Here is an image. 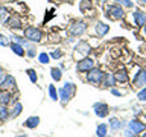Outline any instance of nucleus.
I'll use <instances>...</instances> for the list:
<instances>
[{
    "instance_id": "obj_12",
    "label": "nucleus",
    "mask_w": 146,
    "mask_h": 137,
    "mask_svg": "<svg viewBox=\"0 0 146 137\" xmlns=\"http://www.w3.org/2000/svg\"><path fill=\"white\" fill-rule=\"evenodd\" d=\"M93 110H94V114L98 117H107L108 114H110V107L107 104H104V102H98V104H94L93 105Z\"/></svg>"
},
{
    "instance_id": "obj_17",
    "label": "nucleus",
    "mask_w": 146,
    "mask_h": 137,
    "mask_svg": "<svg viewBox=\"0 0 146 137\" xmlns=\"http://www.w3.org/2000/svg\"><path fill=\"white\" fill-rule=\"evenodd\" d=\"M14 87H15V78L11 76V75H6L5 79L2 81V84H0V88L9 90V88H14Z\"/></svg>"
},
{
    "instance_id": "obj_26",
    "label": "nucleus",
    "mask_w": 146,
    "mask_h": 137,
    "mask_svg": "<svg viewBox=\"0 0 146 137\" xmlns=\"http://www.w3.org/2000/svg\"><path fill=\"white\" fill-rule=\"evenodd\" d=\"M8 17H9L8 9L3 8V6H0V23H2V25H5V21L8 20Z\"/></svg>"
},
{
    "instance_id": "obj_16",
    "label": "nucleus",
    "mask_w": 146,
    "mask_h": 137,
    "mask_svg": "<svg viewBox=\"0 0 146 137\" xmlns=\"http://www.w3.org/2000/svg\"><path fill=\"white\" fill-rule=\"evenodd\" d=\"M123 126H125V123H123V120H120L119 117H111L110 119V130H111L113 132L120 131Z\"/></svg>"
},
{
    "instance_id": "obj_20",
    "label": "nucleus",
    "mask_w": 146,
    "mask_h": 137,
    "mask_svg": "<svg viewBox=\"0 0 146 137\" xmlns=\"http://www.w3.org/2000/svg\"><path fill=\"white\" fill-rule=\"evenodd\" d=\"M116 84H117V82H116V79H114V73H105L102 85L104 87H111V88H113Z\"/></svg>"
},
{
    "instance_id": "obj_34",
    "label": "nucleus",
    "mask_w": 146,
    "mask_h": 137,
    "mask_svg": "<svg viewBox=\"0 0 146 137\" xmlns=\"http://www.w3.org/2000/svg\"><path fill=\"white\" fill-rule=\"evenodd\" d=\"M11 44V41H9V38L5 34H0V46H3V47H6V46Z\"/></svg>"
},
{
    "instance_id": "obj_4",
    "label": "nucleus",
    "mask_w": 146,
    "mask_h": 137,
    "mask_svg": "<svg viewBox=\"0 0 146 137\" xmlns=\"http://www.w3.org/2000/svg\"><path fill=\"white\" fill-rule=\"evenodd\" d=\"M107 17L111 18V20H122L125 18V11L120 5H107Z\"/></svg>"
},
{
    "instance_id": "obj_1",
    "label": "nucleus",
    "mask_w": 146,
    "mask_h": 137,
    "mask_svg": "<svg viewBox=\"0 0 146 137\" xmlns=\"http://www.w3.org/2000/svg\"><path fill=\"white\" fill-rule=\"evenodd\" d=\"M75 94H76V85L72 84V82H66V84L58 90V99L61 100L62 105H67L73 99Z\"/></svg>"
},
{
    "instance_id": "obj_21",
    "label": "nucleus",
    "mask_w": 146,
    "mask_h": 137,
    "mask_svg": "<svg viewBox=\"0 0 146 137\" xmlns=\"http://www.w3.org/2000/svg\"><path fill=\"white\" fill-rule=\"evenodd\" d=\"M96 136L98 137H107L108 136V125L107 123H99L96 128Z\"/></svg>"
},
{
    "instance_id": "obj_42",
    "label": "nucleus",
    "mask_w": 146,
    "mask_h": 137,
    "mask_svg": "<svg viewBox=\"0 0 146 137\" xmlns=\"http://www.w3.org/2000/svg\"><path fill=\"white\" fill-rule=\"evenodd\" d=\"M102 2H105V0H102Z\"/></svg>"
},
{
    "instance_id": "obj_33",
    "label": "nucleus",
    "mask_w": 146,
    "mask_h": 137,
    "mask_svg": "<svg viewBox=\"0 0 146 137\" xmlns=\"http://www.w3.org/2000/svg\"><path fill=\"white\" fill-rule=\"evenodd\" d=\"M49 55H50V58H53V59H59V58L62 57V50H61V49H55V50H52Z\"/></svg>"
},
{
    "instance_id": "obj_25",
    "label": "nucleus",
    "mask_w": 146,
    "mask_h": 137,
    "mask_svg": "<svg viewBox=\"0 0 146 137\" xmlns=\"http://www.w3.org/2000/svg\"><path fill=\"white\" fill-rule=\"evenodd\" d=\"M26 73H27V76H29L32 84H36V82H38V75H36V72L34 70V68H27Z\"/></svg>"
},
{
    "instance_id": "obj_31",
    "label": "nucleus",
    "mask_w": 146,
    "mask_h": 137,
    "mask_svg": "<svg viewBox=\"0 0 146 137\" xmlns=\"http://www.w3.org/2000/svg\"><path fill=\"white\" fill-rule=\"evenodd\" d=\"M117 5H120V6H123V8H132L134 6V3L131 2V0H114Z\"/></svg>"
},
{
    "instance_id": "obj_15",
    "label": "nucleus",
    "mask_w": 146,
    "mask_h": 137,
    "mask_svg": "<svg viewBox=\"0 0 146 137\" xmlns=\"http://www.w3.org/2000/svg\"><path fill=\"white\" fill-rule=\"evenodd\" d=\"M12 93L9 90H5V88H2L0 90V105H5V107H6V105H9L12 102Z\"/></svg>"
},
{
    "instance_id": "obj_3",
    "label": "nucleus",
    "mask_w": 146,
    "mask_h": 137,
    "mask_svg": "<svg viewBox=\"0 0 146 137\" xmlns=\"http://www.w3.org/2000/svg\"><path fill=\"white\" fill-rule=\"evenodd\" d=\"M25 38L31 43H40L43 40V32L36 26H27L25 29Z\"/></svg>"
},
{
    "instance_id": "obj_36",
    "label": "nucleus",
    "mask_w": 146,
    "mask_h": 137,
    "mask_svg": "<svg viewBox=\"0 0 146 137\" xmlns=\"http://www.w3.org/2000/svg\"><path fill=\"white\" fill-rule=\"evenodd\" d=\"M125 137H135V136H134V132H132L129 128H128V130L125 131Z\"/></svg>"
},
{
    "instance_id": "obj_43",
    "label": "nucleus",
    "mask_w": 146,
    "mask_h": 137,
    "mask_svg": "<svg viewBox=\"0 0 146 137\" xmlns=\"http://www.w3.org/2000/svg\"><path fill=\"white\" fill-rule=\"evenodd\" d=\"M145 114H146V111H145Z\"/></svg>"
},
{
    "instance_id": "obj_24",
    "label": "nucleus",
    "mask_w": 146,
    "mask_h": 137,
    "mask_svg": "<svg viewBox=\"0 0 146 137\" xmlns=\"http://www.w3.org/2000/svg\"><path fill=\"white\" fill-rule=\"evenodd\" d=\"M9 117H11V113H9V110L5 107V105H0V122L8 120Z\"/></svg>"
},
{
    "instance_id": "obj_11",
    "label": "nucleus",
    "mask_w": 146,
    "mask_h": 137,
    "mask_svg": "<svg viewBox=\"0 0 146 137\" xmlns=\"http://www.w3.org/2000/svg\"><path fill=\"white\" fill-rule=\"evenodd\" d=\"M5 26L9 27V29L17 31V29H21L23 27V21H21V18L17 17V15H9L8 20L5 21Z\"/></svg>"
},
{
    "instance_id": "obj_18",
    "label": "nucleus",
    "mask_w": 146,
    "mask_h": 137,
    "mask_svg": "<svg viewBox=\"0 0 146 137\" xmlns=\"http://www.w3.org/2000/svg\"><path fill=\"white\" fill-rule=\"evenodd\" d=\"M9 47H11V50H12V52L15 53V55H18V57H25V55H26V49L23 47L21 44L15 43V41L9 44Z\"/></svg>"
},
{
    "instance_id": "obj_30",
    "label": "nucleus",
    "mask_w": 146,
    "mask_h": 137,
    "mask_svg": "<svg viewBox=\"0 0 146 137\" xmlns=\"http://www.w3.org/2000/svg\"><path fill=\"white\" fill-rule=\"evenodd\" d=\"M26 55H27L29 58H35V57H36V49H35L34 43H32V44L29 46V47L26 49Z\"/></svg>"
},
{
    "instance_id": "obj_6",
    "label": "nucleus",
    "mask_w": 146,
    "mask_h": 137,
    "mask_svg": "<svg viewBox=\"0 0 146 137\" xmlns=\"http://www.w3.org/2000/svg\"><path fill=\"white\" fill-rule=\"evenodd\" d=\"M87 32V23L85 21H73L68 26V34L72 37H82Z\"/></svg>"
},
{
    "instance_id": "obj_37",
    "label": "nucleus",
    "mask_w": 146,
    "mask_h": 137,
    "mask_svg": "<svg viewBox=\"0 0 146 137\" xmlns=\"http://www.w3.org/2000/svg\"><path fill=\"white\" fill-rule=\"evenodd\" d=\"M5 76H6V75H5V72L2 70V68H0V84H2V81L5 79Z\"/></svg>"
},
{
    "instance_id": "obj_39",
    "label": "nucleus",
    "mask_w": 146,
    "mask_h": 137,
    "mask_svg": "<svg viewBox=\"0 0 146 137\" xmlns=\"http://www.w3.org/2000/svg\"><path fill=\"white\" fill-rule=\"evenodd\" d=\"M139 3H141V5H146V0H137Z\"/></svg>"
},
{
    "instance_id": "obj_27",
    "label": "nucleus",
    "mask_w": 146,
    "mask_h": 137,
    "mask_svg": "<svg viewBox=\"0 0 146 137\" xmlns=\"http://www.w3.org/2000/svg\"><path fill=\"white\" fill-rule=\"evenodd\" d=\"M38 61H40L41 64H49V63H50V55L46 53V52H41V53L38 55Z\"/></svg>"
},
{
    "instance_id": "obj_14",
    "label": "nucleus",
    "mask_w": 146,
    "mask_h": 137,
    "mask_svg": "<svg viewBox=\"0 0 146 137\" xmlns=\"http://www.w3.org/2000/svg\"><path fill=\"white\" fill-rule=\"evenodd\" d=\"M132 21H134L135 26L143 27V26L146 25V12L140 11V9L134 11V12H132Z\"/></svg>"
},
{
    "instance_id": "obj_7",
    "label": "nucleus",
    "mask_w": 146,
    "mask_h": 137,
    "mask_svg": "<svg viewBox=\"0 0 146 137\" xmlns=\"http://www.w3.org/2000/svg\"><path fill=\"white\" fill-rule=\"evenodd\" d=\"M94 67V59L90 58V57H85V58H81L78 59V64H76V70L81 72V73H85L91 70Z\"/></svg>"
},
{
    "instance_id": "obj_10",
    "label": "nucleus",
    "mask_w": 146,
    "mask_h": 137,
    "mask_svg": "<svg viewBox=\"0 0 146 137\" xmlns=\"http://www.w3.org/2000/svg\"><path fill=\"white\" fill-rule=\"evenodd\" d=\"M128 128L134 132V136L137 134H141L143 131H146V125H145V122H140L139 119H132V120L128 123Z\"/></svg>"
},
{
    "instance_id": "obj_8",
    "label": "nucleus",
    "mask_w": 146,
    "mask_h": 137,
    "mask_svg": "<svg viewBox=\"0 0 146 137\" xmlns=\"http://www.w3.org/2000/svg\"><path fill=\"white\" fill-rule=\"evenodd\" d=\"M75 52L81 53L82 58H85L91 53V46H90L88 41H78L76 46H75Z\"/></svg>"
},
{
    "instance_id": "obj_44",
    "label": "nucleus",
    "mask_w": 146,
    "mask_h": 137,
    "mask_svg": "<svg viewBox=\"0 0 146 137\" xmlns=\"http://www.w3.org/2000/svg\"><path fill=\"white\" fill-rule=\"evenodd\" d=\"M107 137H110V136H107Z\"/></svg>"
},
{
    "instance_id": "obj_5",
    "label": "nucleus",
    "mask_w": 146,
    "mask_h": 137,
    "mask_svg": "<svg viewBox=\"0 0 146 137\" xmlns=\"http://www.w3.org/2000/svg\"><path fill=\"white\" fill-rule=\"evenodd\" d=\"M132 88H143V87L146 85V70L145 68H140L139 72H135L134 75H132Z\"/></svg>"
},
{
    "instance_id": "obj_29",
    "label": "nucleus",
    "mask_w": 146,
    "mask_h": 137,
    "mask_svg": "<svg viewBox=\"0 0 146 137\" xmlns=\"http://www.w3.org/2000/svg\"><path fill=\"white\" fill-rule=\"evenodd\" d=\"M49 96L52 100H58V90L55 88V85H52V84L49 85Z\"/></svg>"
},
{
    "instance_id": "obj_2",
    "label": "nucleus",
    "mask_w": 146,
    "mask_h": 137,
    "mask_svg": "<svg viewBox=\"0 0 146 137\" xmlns=\"http://www.w3.org/2000/svg\"><path fill=\"white\" fill-rule=\"evenodd\" d=\"M104 78H105V72L99 67H93L91 70L87 72V81L93 85H102Z\"/></svg>"
},
{
    "instance_id": "obj_40",
    "label": "nucleus",
    "mask_w": 146,
    "mask_h": 137,
    "mask_svg": "<svg viewBox=\"0 0 146 137\" xmlns=\"http://www.w3.org/2000/svg\"><path fill=\"white\" fill-rule=\"evenodd\" d=\"M15 137H27V136H26V134H17Z\"/></svg>"
},
{
    "instance_id": "obj_35",
    "label": "nucleus",
    "mask_w": 146,
    "mask_h": 137,
    "mask_svg": "<svg viewBox=\"0 0 146 137\" xmlns=\"http://www.w3.org/2000/svg\"><path fill=\"white\" fill-rule=\"evenodd\" d=\"M111 93H113L114 96H122L123 91H122V90H117V88H111Z\"/></svg>"
},
{
    "instance_id": "obj_13",
    "label": "nucleus",
    "mask_w": 146,
    "mask_h": 137,
    "mask_svg": "<svg viewBox=\"0 0 146 137\" xmlns=\"http://www.w3.org/2000/svg\"><path fill=\"white\" fill-rule=\"evenodd\" d=\"M110 32V25H107V23L104 21H96L94 25V35L99 37V38H102V37H105Z\"/></svg>"
},
{
    "instance_id": "obj_23",
    "label": "nucleus",
    "mask_w": 146,
    "mask_h": 137,
    "mask_svg": "<svg viewBox=\"0 0 146 137\" xmlns=\"http://www.w3.org/2000/svg\"><path fill=\"white\" fill-rule=\"evenodd\" d=\"M50 76H52L53 81H61L62 78V70L59 67H53L52 70H50Z\"/></svg>"
},
{
    "instance_id": "obj_19",
    "label": "nucleus",
    "mask_w": 146,
    "mask_h": 137,
    "mask_svg": "<svg viewBox=\"0 0 146 137\" xmlns=\"http://www.w3.org/2000/svg\"><path fill=\"white\" fill-rule=\"evenodd\" d=\"M40 125V117L38 116H31L27 117V120L25 122V126L29 128V130H34V128H36Z\"/></svg>"
},
{
    "instance_id": "obj_28",
    "label": "nucleus",
    "mask_w": 146,
    "mask_h": 137,
    "mask_svg": "<svg viewBox=\"0 0 146 137\" xmlns=\"http://www.w3.org/2000/svg\"><path fill=\"white\" fill-rule=\"evenodd\" d=\"M90 8H91V0H81V5H79V9H81V12H85V11H88Z\"/></svg>"
},
{
    "instance_id": "obj_41",
    "label": "nucleus",
    "mask_w": 146,
    "mask_h": 137,
    "mask_svg": "<svg viewBox=\"0 0 146 137\" xmlns=\"http://www.w3.org/2000/svg\"><path fill=\"white\" fill-rule=\"evenodd\" d=\"M140 137H146V131H143V132H141V136Z\"/></svg>"
},
{
    "instance_id": "obj_38",
    "label": "nucleus",
    "mask_w": 146,
    "mask_h": 137,
    "mask_svg": "<svg viewBox=\"0 0 146 137\" xmlns=\"http://www.w3.org/2000/svg\"><path fill=\"white\" fill-rule=\"evenodd\" d=\"M141 35H143V37H145V38H146V25L143 26V31H141Z\"/></svg>"
},
{
    "instance_id": "obj_32",
    "label": "nucleus",
    "mask_w": 146,
    "mask_h": 137,
    "mask_svg": "<svg viewBox=\"0 0 146 137\" xmlns=\"http://www.w3.org/2000/svg\"><path fill=\"white\" fill-rule=\"evenodd\" d=\"M137 98H139V100H141V102H146V85L143 87V88L139 90V93H137Z\"/></svg>"
},
{
    "instance_id": "obj_22",
    "label": "nucleus",
    "mask_w": 146,
    "mask_h": 137,
    "mask_svg": "<svg viewBox=\"0 0 146 137\" xmlns=\"http://www.w3.org/2000/svg\"><path fill=\"white\" fill-rule=\"evenodd\" d=\"M21 111H23V105L20 102H15V104H14V107H12V110L9 113H11V117H17V116H20V114H21Z\"/></svg>"
},
{
    "instance_id": "obj_9",
    "label": "nucleus",
    "mask_w": 146,
    "mask_h": 137,
    "mask_svg": "<svg viewBox=\"0 0 146 137\" xmlns=\"http://www.w3.org/2000/svg\"><path fill=\"white\" fill-rule=\"evenodd\" d=\"M114 79H116L117 84H126L129 81V73L125 67H119L116 72H114Z\"/></svg>"
}]
</instances>
